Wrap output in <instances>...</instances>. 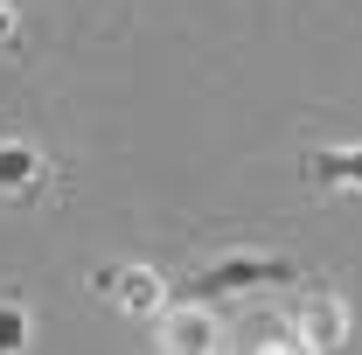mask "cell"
Here are the masks:
<instances>
[{
    "mask_svg": "<svg viewBox=\"0 0 362 355\" xmlns=\"http://www.w3.org/2000/svg\"><path fill=\"white\" fill-rule=\"evenodd\" d=\"M90 293H105L112 307H126L133 320H160L168 313V279L153 265H98L90 272Z\"/></svg>",
    "mask_w": 362,
    "mask_h": 355,
    "instance_id": "obj_1",
    "label": "cell"
},
{
    "mask_svg": "<svg viewBox=\"0 0 362 355\" xmlns=\"http://www.w3.org/2000/svg\"><path fill=\"white\" fill-rule=\"evenodd\" d=\"M49 181V153L35 139H0V202H28Z\"/></svg>",
    "mask_w": 362,
    "mask_h": 355,
    "instance_id": "obj_2",
    "label": "cell"
},
{
    "mask_svg": "<svg viewBox=\"0 0 362 355\" xmlns=\"http://www.w3.org/2000/svg\"><path fill=\"white\" fill-rule=\"evenodd\" d=\"M160 349H168V355H216V313L168 307V313H160Z\"/></svg>",
    "mask_w": 362,
    "mask_h": 355,
    "instance_id": "obj_3",
    "label": "cell"
},
{
    "mask_svg": "<svg viewBox=\"0 0 362 355\" xmlns=\"http://www.w3.org/2000/svg\"><path fill=\"white\" fill-rule=\"evenodd\" d=\"M307 181L320 195H362V146H314L307 153Z\"/></svg>",
    "mask_w": 362,
    "mask_h": 355,
    "instance_id": "obj_4",
    "label": "cell"
},
{
    "mask_svg": "<svg viewBox=\"0 0 362 355\" xmlns=\"http://www.w3.org/2000/svg\"><path fill=\"white\" fill-rule=\"evenodd\" d=\"M258 279H286L279 258H223V265H209L195 286L202 293H237V286H258Z\"/></svg>",
    "mask_w": 362,
    "mask_h": 355,
    "instance_id": "obj_5",
    "label": "cell"
},
{
    "mask_svg": "<svg viewBox=\"0 0 362 355\" xmlns=\"http://www.w3.org/2000/svg\"><path fill=\"white\" fill-rule=\"evenodd\" d=\"M300 320H307V342H314L320 355H334V349H341V334H349V327H341L349 313H341V300H327V293H314V300L300 307Z\"/></svg>",
    "mask_w": 362,
    "mask_h": 355,
    "instance_id": "obj_6",
    "label": "cell"
},
{
    "mask_svg": "<svg viewBox=\"0 0 362 355\" xmlns=\"http://www.w3.org/2000/svg\"><path fill=\"white\" fill-rule=\"evenodd\" d=\"M21 349H28V307L0 300V355H21Z\"/></svg>",
    "mask_w": 362,
    "mask_h": 355,
    "instance_id": "obj_7",
    "label": "cell"
},
{
    "mask_svg": "<svg viewBox=\"0 0 362 355\" xmlns=\"http://www.w3.org/2000/svg\"><path fill=\"white\" fill-rule=\"evenodd\" d=\"M0 49H21V14L0 0Z\"/></svg>",
    "mask_w": 362,
    "mask_h": 355,
    "instance_id": "obj_8",
    "label": "cell"
},
{
    "mask_svg": "<svg viewBox=\"0 0 362 355\" xmlns=\"http://www.w3.org/2000/svg\"><path fill=\"white\" fill-rule=\"evenodd\" d=\"M265 355H307V349H300V342H272Z\"/></svg>",
    "mask_w": 362,
    "mask_h": 355,
    "instance_id": "obj_9",
    "label": "cell"
}]
</instances>
